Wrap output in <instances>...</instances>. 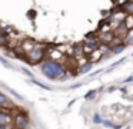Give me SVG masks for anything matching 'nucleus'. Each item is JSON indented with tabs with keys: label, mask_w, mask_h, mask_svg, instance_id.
Here are the masks:
<instances>
[{
	"label": "nucleus",
	"mask_w": 133,
	"mask_h": 129,
	"mask_svg": "<svg viewBox=\"0 0 133 129\" xmlns=\"http://www.w3.org/2000/svg\"><path fill=\"white\" fill-rule=\"evenodd\" d=\"M13 125L15 129H27L30 125V118L27 116L26 112H17L13 116Z\"/></svg>",
	"instance_id": "2"
},
{
	"label": "nucleus",
	"mask_w": 133,
	"mask_h": 129,
	"mask_svg": "<svg viewBox=\"0 0 133 129\" xmlns=\"http://www.w3.org/2000/svg\"><path fill=\"white\" fill-rule=\"evenodd\" d=\"M0 62L3 63V65H4V66H6V67H12V65H10V63H9V62H7V60H6V59H3V57H2V56H0Z\"/></svg>",
	"instance_id": "15"
},
{
	"label": "nucleus",
	"mask_w": 133,
	"mask_h": 129,
	"mask_svg": "<svg viewBox=\"0 0 133 129\" xmlns=\"http://www.w3.org/2000/svg\"><path fill=\"white\" fill-rule=\"evenodd\" d=\"M42 73L50 80H60L66 75V67L55 59H44L42 62Z\"/></svg>",
	"instance_id": "1"
},
{
	"label": "nucleus",
	"mask_w": 133,
	"mask_h": 129,
	"mask_svg": "<svg viewBox=\"0 0 133 129\" xmlns=\"http://www.w3.org/2000/svg\"><path fill=\"white\" fill-rule=\"evenodd\" d=\"M126 47H127V46H126V43H124V42H119L117 45L112 46V53L113 54H119V53H122Z\"/></svg>",
	"instance_id": "7"
},
{
	"label": "nucleus",
	"mask_w": 133,
	"mask_h": 129,
	"mask_svg": "<svg viewBox=\"0 0 133 129\" xmlns=\"http://www.w3.org/2000/svg\"><path fill=\"white\" fill-rule=\"evenodd\" d=\"M126 46H130V45H133V36H129V37H126Z\"/></svg>",
	"instance_id": "16"
},
{
	"label": "nucleus",
	"mask_w": 133,
	"mask_h": 129,
	"mask_svg": "<svg viewBox=\"0 0 133 129\" xmlns=\"http://www.w3.org/2000/svg\"><path fill=\"white\" fill-rule=\"evenodd\" d=\"M13 122V113L7 110H0V125L10 126V123Z\"/></svg>",
	"instance_id": "4"
},
{
	"label": "nucleus",
	"mask_w": 133,
	"mask_h": 129,
	"mask_svg": "<svg viewBox=\"0 0 133 129\" xmlns=\"http://www.w3.org/2000/svg\"><path fill=\"white\" fill-rule=\"evenodd\" d=\"M132 82H133V75H130L129 77H126V79L123 80V83H124V85H126V83H132Z\"/></svg>",
	"instance_id": "17"
},
{
	"label": "nucleus",
	"mask_w": 133,
	"mask_h": 129,
	"mask_svg": "<svg viewBox=\"0 0 133 129\" xmlns=\"http://www.w3.org/2000/svg\"><path fill=\"white\" fill-rule=\"evenodd\" d=\"M26 56H27V62L29 63H32V65H37V63H40V62L44 60V49L36 46V47L33 49V50H30Z\"/></svg>",
	"instance_id": "3"
},
{
	"label": "nucleus",
	"mask_w": 133,
	"mask_h": 129,
	"mask_svg": "<svg viewBox=\"0 0 133 129\" xmlns=\"http://www.w3.org/2000/svg\"><path fill=\"white\" fill-rule=\"evenodd\" d=\"M92 67H93V63L87 62V63H84V65H82L80 67H79V72H80L82 75H84V73H87V72L92 70Z\"/></svg>",
	"instance_id": "10"
},
{
	"label": "nucleus",
	"mask_w": 133,
	"mask_h": 129,
	"mask_svg": "<svg viewBox=\"0 0 133 129\" xmlns=\"http://www.w3.org/2000/svg\"><path fill=\"white\" fill-rule=\"evenodd\" d=\"M27 16H29L30 19H33V17H36V11L35 10H30L29 13H27Z\"/></svg>",
	"instance_id": "19"
},
{
	"label": "nucleus",
	"mask_w": 133,
	"mask_h": 129,
	"mask_svg": "<svg viewBox=\"0 0 133 129\" xmlns=\"http://www.w3.org/2000/svg\"><path fill=\"white\" fill-rule=\"evenodd\" d=\"M102 125L107 129H120L122 128V125H116L115 122H112V120H109V119H103L102 120Z\"/></svg>",
	"instance_id": "8"
},
{
	"label": "nucleus",
	"mask_w": 133,
	"mask_h": 129,
	"mask_svg": "<svg viewBox=\"0 0 133 129\" xmlns=\"http://www.w3.org/2000/svg\"><path fill=\"white\" fill-rule=\"evenodd\" d=\"M22 72H23V73H26L27 76H30V77L33 76V75H32V72H30V70H27V69H24V67H22Z\"/></svg>",
	"instance_id": "18"
},
{
	"label": "nucleus",
	"mask_w": 133,
	"mask_h": 129,
	"mask_svg": "<svg viewBox=\"0 0 133 129\" xmlns=\"http://www.w3.org/2000/svg\"><path fill=\"white\" fill-rule=\"evenodd\" d=\"M120 11H122V13H124L126 16H133V2H132V0L122 3Z\"/></svg>",
	"instance_id": "5"
},
{
	"label": "nucleus",
	"mask_w": 133,
	"mask_h": 129,
	"mask_svg": "<svg viewBox=\"0 0 133 129\" xmlns=\"http://www.w3.org/2000/svg\"><path fill=\"white\" fill-rule=\"evenodd\" d=\"M96 95H97V90H89L86 95H84V99L86 100H93L96 97Z\"/></svg>",
	"instance_id": "13"
},
{
	"label": "nucleus",
	"mask_w": 133,
	"mask_h": 129,
	"mask_svg": "<svg viewBox=\"0 0 133 129\" xmlns=\"http://www.w3.org/2000/svg\"><path fill=\"white\" fill-rule=\"evenodd\" d=\"M10 106H13V103L10 102V99L3 93V92H0V109H7V108H10Z\"/></svg>",
	"instance_id": "6"
},
{
	"label": "nucleus",
	"mask_w": 133,
	"mask_h": 129,
	"mask_svg": "<svg viewBox=\"0 0 133 129\" xmlns=\"http://www.w3.org/2000/svg\"><path fill=\"white\" fill-rule=\"evenodd\" d=\"M9 45V36L0 32V47H6Z\"/></svg>",
	"instance_id": "11"
},
{
	"label": "nucleus",
	"mask_w": 133,
	"mask_h": 129,
	"mask_svg": "<svg viewBox=\"0 0 133 129\" xmlns=\"http://www.w3.org/2000/svg\"><path fill=\"white\" fill-rule=\"evenodd\" d=\"M84 47L86 49H92V52L93 50H96V49L99 47V42L96 39H92V40H86V42H84Z\"/></svg>",
	"instance_id": "9"
},
{
	"label": "nucleus",
	"mask_w": 133,
	"mask_h": 129,
	"mask_svg": "<svg viewBox=\"0 0 133 129\" xmlns=\"http://www.w3.org/2000/svg\"><path fill=\"white\" fill-rule=\"evenodd\" d=\"M27 129H29V128H27Z\"/></svg>",
	"instance_id": "21"
},
{
	"label": "nucleus",
	"mask_w": 133,
	"mask_h": 129,
	"mask_svg": "<svg viewBox=\"0 0 133 129\" xmlns=\"http://www.w3.org/2000/svg\"><path fill=\"white\" fill-rule=\"evenodd\" d=\"M102 120H103V118L100 116V113H93L92 122L95 123V125H102Z\"/></svg>",
	"instance_id": "12"
},
{
	"label": "nucleus",
	"mask_w": 133,
	"mask_h": 129,
	"mask_svg": "<svg viewBox=\"0 0 133 129\" xmlns=\"http://www.w3.org/2000/svg\"><path fill=\"white\" fill-rule=\"evenodd\" d=\"M80 86H82V82H80V83H75V85H72V86H70V89H76V88H80Z\"/></svg>",
	"instance_id": "20"
},
{
	"label": "nucleus",
	"mask_w": 133,
	"mask_h": 129,
	"mask_svg": "<svg viewBox=\"0 0 133 129\" xmlns=\"http://www.w3.org/2000/svg\"><path fill=\"white\" fill-rule=\"evenodd\" d=\"M32 83H35V85H37V86H40L42 89H46V90H52V88L50 86H47V85H44V83H42V82H39V80H36V79H33L32 80Z\"/></svg>",
	"instance_id": "14"
}]
</instances>
